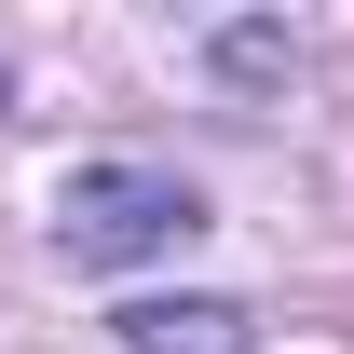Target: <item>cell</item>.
I'll return each mask as SVG.
<instances>
[{"mask_svg":"<svg viewBox=\"0 0 354 354\" xmlns=\"http://www.w3.org/2000/svg\"><path fill=\"white\" fill-rule=\"evenodd\" d=\"M123 354H259V327H245V300H136Z\"/></svg>","mask_w":354,"mask_h":354,"instance_id":"7a4b0ae2","label":"cell"},{"mask_svg":"<svg viewBox=\"0 0 354 354\" xmlns=\"http://www.w3.org/2000/svg\"><path fill=\"white\" fill-rule=\"evenodd\" d=\"M205 232V191L177 164H82L68 191H55V245L82 272H123V259H164V245H191Z\"/></svg>","mask_w":354,"mask_h":354,"instance_id":"6da1fadb","label":"cell"}]
</instances>
